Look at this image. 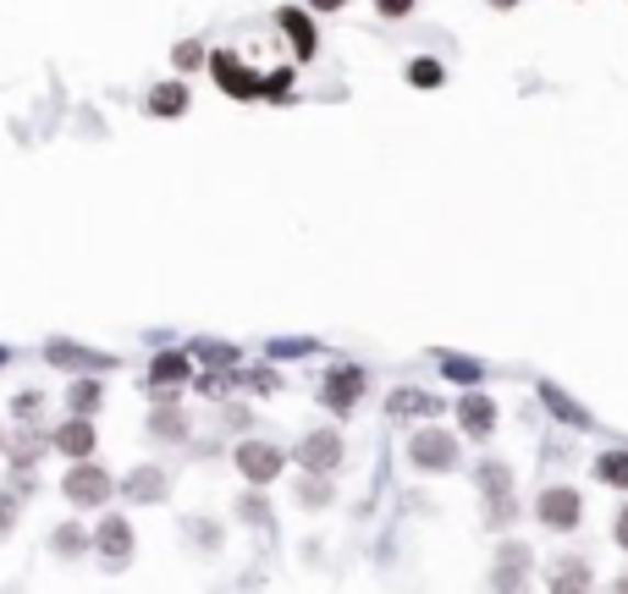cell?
Listing matches in <instances>:
<instances>
[{"label":"cell","mask_w":628,"mask_h":594,"mask_svg":"<svg viewBox=\"0 0 628 594\" xmlns=\"http://www.w3.org/2000/svg\"><path fill=\"white\" fill-rule=\"evenodd\" d=\"M408 457H414V468H425V473H447V468H458V440L447 435V429H419L414 440H408Z\"/></svg>","instance_id":"1"},{"label":"cell","mask_w":628,"mask_h":594,"mask_svg":"<svg viewBox=\"0 0 628 594\" xmlns=\"http://www.w3.org/2000/svg\"><path fill=\"white\" fill-rule=\"evenodd\" d=\"M365 369H354V363H337L326 380H321V402L332 407V413H354L359 407V396H365Z\"/></svg>","instance_id":"2"},{"label":"cell","mask_w":628,"mask_h":594,"mask_svg":"<svg viewBox=\"0 0 628 594\" xmlns=\"http://www.w3.org/2000/svg\"><path fill=\"white\" fill-rule=\"evenodd\" d=\"M67 501L72 506H100V501H111V490H116V479L105 473V468H94V462H72V473H67Z\"/></svg>","instance_id":"3"},{"label":"cell","mask_w":628,"mask_h":594,"mask_svg":"<svg viewBox=\"0 0 628 594\" xmlns=\"http://www.w3.org/2000/svg\"><path fill=\"white\" fill-rule=\"evenodd\" d=\"M535 517L546 523V528H579V517H584V501H579V490H568V484H551V490H540V501H535Z\"/></svg>","instance_id":"4"},{"label":"cell","mask_w":628,"mask_h":594,"mask_svg":"<svg viewBox=\"0 0 628 594\" xmlns=\"http://www.w3.org/2000/svg\"><path fill=\"white\" fill-rule=\"evenodd\" d=\"M298 468H303V473H332V468H343V435H337V429L303 435V440H298Z\"/></svg>","instance_id":"5"},{"label":"cell","mask_w":628,"mask_h":594,"mask_svg":"<svg viewBox=\"0 0 628 594\" xmlns=\"http://www.w3.org/2000/svg\"><path fill=\"white\" fill-rule=\"evenodd\" d=\"M480 490H485V501H491V528H502V523H513V479H507V468L502 462H480Z\"/></svg>","instance_id":"6"},{"label":"cell","mask_w":628,"mask_h":594,"mask_svg":"<svg viewBox=\"0 0 628 594\" xmlns=\"http://www.w3.org/2000/svg\"><path fill=\"white\" fill-rule=\"evenodd\" d=\"M210 72H215V83H221L232 100H254V94H265V83H259L232 51H215V56H210Z\"/></svg>","instance_id":"7"},{"label":"cell","mask_w":628,"mask_h":594,"mask_svg":"<svg viewBox=\"0 0 628 594\" xmlns=\"http://www.w3.org/2000/svg\"><path fill=\"white\" fill-rule=\"evenodd\" d=\"M281 446H270V440H243L237 446V468H243V479L248 484H270L276 473H281Z\"/></svg>","instance_id":"8"},{"label":"cell","mask_w":628,"mask_h":594,"mask_svg":"<svg viewBox=\"0 0 628 594\" xmlns=\"http://www.w3.org/2000/svg\"><path fill=\"white\" fill-rule=\"evenodd\" d=\"M182 380H188V358H182V352H160V358H155V369H149V396L177 402Z\"/></svg>","instance_id":"9"},{"label":"cell","mask_w":628,"mask_h":594,"mask_svg":"<svg viewBox=\"0 0 628 594\" xmlns=\"http://www.w3.org/2000/svg\"><path fill=\"white\" fill-rule=\"evenodd\" d=\"M458 424H463L474 440H485V435L496 429V402H491L485 391H469V396L458 402Z\"/></svg>","instance_id":"10"},{"label":"cell","mask_w":628,"mask_h":594,"mask_svg":"<svg viewBox=\"0 0 628 594\" xmlns=\"http://www.w3.org/2000/svg\"><path fill=\"white\" fill-rule=\"evenodd\" d=\"M276 23H281L287 45L298 51V61H309V56H314V45H321V40H314V23H309V12H298V7H281V12H276Z\"/></svg>","instance_id":"11"},{"label":"cell","mask_w":628,"mask_h":594,"mask_svg":"<svg viewBox=\"0 0 628 594\" xmlns=\"http://www.w3.org/2000/svg\"><path fill=\"white\" fill-rule=\"evenodd\" d=\"M100 556H105V567H127V556H133V528H127V517H105V523H100Z\"/></svg>","instance_id":"12"},{"label":"cell","mask_w":628,"mask_h":594,"mask_svg":"<svg viewBox=\"0 0 628 594\" xmlns=\"http://www.w3.org/2000/svg\"><path fill=\"white\" fill-rule=\"evenodd\" d=\"M386 413L392 418H436L441 413V396L436 391H392L386 396Z\"/></svg>","instance_id":"13"},{"label":"cell","mask_w":628,"mask_h":594,"mask_svg":"<svg viewBox=\"0 0 628 594\" xmlns=\"http://www.w3.org/2000/svg\"><path fill=\"white\" fill-rule=\"evenodd\" d=\"M45 358H51L56 369H111V358H105V352H89V347H67V341H51V347H45Z\"/></svg>","instance_id":"14"},{"label":"cell","mask_w":628,"mask_h":594,"mask_svg":"<svg viewBox=\"0 0 628 594\" xmlns=\"http://www.w3.org/2000/svg\"><path fill=\"white\" fill-rule=\"evenodd\" d=\"M122 501H166V473L160 468H138L122 479Z\"/></svg>","instance_id":"15"},{"label":"cell","mask_w":628,"mask_h":594,"mask_svg":"<svg viewBox=\"0 0 628 594\" xmlns=\"http://www.w3.org/2000/svg\"><path fill=\"white\" fill-rule=\"evenodd\" d=\"M524 572H529V545H502L491 583H496V589H513V583H524Z\"/></svg>","instance_id":"16"},{"label":"cell","mask_w":628,"mask_h":594,"mask_svg":"<svg viewBox=\"0 0 628 594\" xmlns=\"http://www.w3.org/2000/svg\"><path fill=\"white\" fill-rule=\"evenodd\" d=\"M56 451H61V457H72V462H83V457L94 451V429H89V418H83V413H78V418L56 435Z\"/></svg>","instance_id":"17"},{"label":"cell","mask_w":628,"mask_h":594,"mask_svg":"<svg viewBox=\"0 0 628 594\" xmlns=\"http://www.w3.org/2000/svg\"><path fill=\"white\" fill-rule=\"evenodd\" d=\"M149 435L155 440H188V418L177 413V402H166V407L149 413Z\"/></svg>","instance_id":"18"},{"label":"cell","mask_w":628,"mask_h":594,"mask_svg":"<svg viewBox=\"0 0 628 594\" xmlns=\"http://www.w3.org/2000/svg\"><path fill=\"white\" fill-rule=\"evenodd\" d=\"M182 111H188V89L182 83H160L149 94V116H182Z\"/></svg>","instance_id":"19"},{"label":"cell","mask_w":628,"mask_h":594,"mask_svg":"<svg viewBox=\"0 0 628 594\" xmlns=\"http://www.w3.org/2000/svg\"><path fill=\"white\" fill-rule=\"evenodd\" d=\"M51 545H56V556H67V561H78V556H83V545H89V534H83L78 523H61V528L51 534Z\"/></svg>","instance_id":"20"},{"label":"cell","mask_w":628,"mask_h":594,"mask_svg":"<svg viewBox=\"0 0 628 594\" xmlns=\"http://www.w3.org/2000/svg\"><path fill=\"white\" fill-rule=\"evenodd\" d=\"M540 396H546V407H551L557 418H568V424H579V429L590 424V413H584V407H573V402H568V396L557 391V385H540Z\"/></svg>","instance_id":"21"},{"label":"cell","mask_w":628,"mask_h":594,"mask_svg":"<svg viewBox=\"0 0 628 594\" xmlns=\"http://www.w3.org/2000/svg\"><path fill=\"white\" fill-rule=\"evenodd\" d=\"M408 83H414V89H441V83H447V67L425 56V61H414V67H408Z\"/></svg>","instance_id":"22"},{"label":"cell","mask_w":628,"mask_h":594,"mask_svg":"<svg viewBox=\"0 0 628 594\" xmlns=\"http://www.w3.org/2000/svg\"><path fill=\"white\" fill-rule=\"evenodd\" d=\"M193 358H204L210 369H232V363H237V347H232V341H199Z\"/></svg>","instance_id":"23"},{"label":"cell","mask_w":628,"mask_h":594,"mask_svg":"<svg viewBox=\"0 0 628 594\" xmlns=\"http://www.w3.org/2000/svg\"><path fill=\"white\" fill-rule=\"evenodd\" d=\"M100 396H105V391H100L94 380H72V391H67V402H72V413H83V418H89V413L100 407Z\"/></svg>","instance_id":"24"},{"label":"cell","mask_w":628,"mask_h":594,"mask_svg":"<svg viewBox=\"0 0 628 594\" xmlns=\"http://www.w3.org/2000/svg\"><path fill=\"white\" fill-rule=\"evenodd\" d=\"M595 473H601L606 484H617V490H628V451H606V457L595 462Z\"/></svg>","instance_id":"25"},{"label":"cell","mask_w":628,"mask_h":594,"mask_svg":"<svg viewBox=\"0 0 628 594\" xmlns=\"http://www.w3.org/2000/svg\"><path fill=\"white\" fill-rule=\"evenodd\" d=\"M584 583H590V567L579 556H568V567L551 572V589H584Z\"/></svg>","instance_id":"26"},{"label":"cell","mask_w":628,"mask_h":594,"mask_svg":"<svg viewBox=\"0 0 628 594\" xmlns=\"http://www.w3.org/2000/svg\"><path fill=\"white\" fill-rule=\"evenodd\" d=\"M298 501H303V506H326V501H332V484H326V473L303 479V484H298Z\"/></svg>","instance_id":"27"},{"label":"cell","mask_w":628,"mask_h":594,"mask_svg":"<svg viewBox=\"0 0 628 594\" xmlns=\"http://www.w3.org/2000/svg\"><path fill=\"white\" fill-rule=\"evenodd\" d=\"M237 385H243V391H259V396H270L281 380H276V369H248V374H237Z\"/></svg>","instance_id":"28"},{"label":"cell","mask_w":628,"mask_h":594,"mask_svg":"<svg viewBox=\"0 0 628 594\" xmlns=\"http://www.w3.org/2000/svg\"><path fill=\"white\" fill-rule=\"evenodd\" d=\"M232 385H237V374H221V369H210V374H204V380H199L193 391H199V396H215V402H221V396H226Z\"/></svg>","instance_id":"29"},{"label":"cell","mask_w":628,"mask_h":594,"mask_svg":"<svg viewBox=\"0 0 628 594\" xmlns=\"http://www.w3.org/2000/svg\"><path fill=\"white\" fill-rule=\"evenodd\" d=\"M171 61H177V72H193V67H204L210 56H204V45H199V40H188V45H177V56H171Z\"/></svg>","instance_id":"30"},{"label":"cell","mask_w":628,"mask_h":594,"mask_svg":"<svg viewBox=\"0 0 628 594\" xmlns=\"http://www.w3.org/2000/svg\"><path fill=\"white\" fill-rule=\"evenodd\" d=\"M441 369H447V374H452V380H474V385H480V374H485V369H480V363H469V358H452V352H447V358H441Z\"/></svg>","instance_id":"31"},{"label":"cell","mask_w":628,"mask_h":594,"mask_svg":"<svg viewBox=\"0 0 628 594\" xmlns=\"http://www.w3.org/2000/svg\"><path fill=\"white\" fill-rule=\"evenodd\" d=\"M237 517H243V523H270V506H265L259 495H243V501H237Z\"/></svg>","instance_id":"32"},{"label":"cell","mask_w":628,"mask_h":594,"mask_svg":"<svg viewBox=\"0 0 628 594\" xmlns=\"http://www.w3.org/2000/svg\"><path fill=\"white\" fill-rule=\"evenodd\" d=\"M270 352H276V358H309V352H314V341H303V336H298V341H276Z\"/></svg>","instance_id":"33"},{"label":"cell","mask_w":628,"mask_h":594,"mask_svg":"<svg viewBox=\"0 0 628 594\" xmlns=\"http://www.w3.org/2000/svg\"><path fill=\"white\" fill-rule=\"evenodd\" d=\"M375 12H381V18H408L414 0H375Z\"/></svg>","instance_id":"34"},{"label":"cell","mask_w":628,"mask_h":594,"mask_svg":"<svg viewBox=\"0 0 628 594\" xmlns=\"http://www.w3.org/2000/svg\"><path fill=\"white\" fill-rule=\"evenodd\" d=\"M40 402H45L40 391H23V396L12 402V413H18V418H29V413H40Z\"/></svg>","instance_id":"35"},{"label":"cell","mask_w":628,"mask_h":594,"mask_svg":"<svg viewBox=\"0 0 628 594\" xmlns=\"http://www.w3.org/2000/svg\"><path fill=\"white\" fill-rule=\"evenodd\" d=\"M12 517H18V495H0V534L12 528Z\"/></svg>","instance_id":"36"},{"label":"cell","mask_w":628,"mask_h":594,"mask_svg":"<svg viewBox=\"0 0 628 594\" xmlns=\"http://www.w3.org/2000/svg\"><path fill=\"white\" fill-rule=\"evenodd\" d=\"M612 539H617V545H623V550H628V506H623V512H617V528H612Z\"/></svg>","instance_id":"37"},{"label":"cell","mask_w":628,"mask_h":594,"mask_svg":"<svg viewBox=\"0 0 628 594\" xmlns=\"http://www.w3.org/2000/svg\"><path fill=\"white\" fill-rule=\"evenodd\" d=\"M314 12H337V7H348V0H309Z\"/></svg>","instance_id":"38"},{"label":"cell","mask_w":628,"mask_h":594,"mask_svg":"<svg viewBox=\"0 0 628 594\" xmlns=\"http://www.w3.org/2000/svg\"><path fill=\"white\" fill-rule=\"evenodd\" d=\"M491 7H496V12H507V7H513V0H491Z\"/></svg>","instance_id":"39"},{"label":"cell","mask_w":628,"mask_h":594,"mask_svg":"<svg viewBox=\"0 0 628 594\" xmlns=\"http://www.w3.org/2000/svg\"><path fill=\"white\" fill-rule=\"evenodd\" d=\"M0 363H7V347H0Z\"/></svg>","instance_id":"40"}]
</instances>
